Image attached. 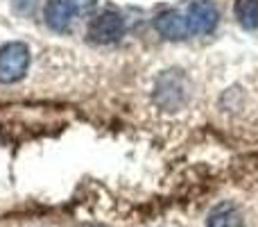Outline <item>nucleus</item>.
Returning a JSON list of instances; mask_svg holds the SVG:
<instances>
[{"label":"nucleus","instance_id":"obj_1","mask_svg":"<svg viewBox=\"0 0 258 227\" xmlns=\"http://www.w3.org/2000/svg\"><path fill=\"white\" fill-rule=\"evenodd\" d=\"M27 66H30V48L25 43L12 41L0 48V84H14L23 80Z\"/></svg>","mask_w":258,"mask_h":227},{"label":"nucleus","instance_id":"obj_2","mask_svg":"<svg viewBox=\"0 0 258 227\" xmlns=\"http://www.w3.org/2000/svg\"><path fill=\"white\" fill-rule=\"evenodd\" d=\"M154 98L168 112H174V109L181 107L188 98V84H186V77L181 75V71H165L156 80Z\"/></svg>","mask_w":258,"mask_h":227},{"label":"nucleus","instance_id":"obj_3","mask_svg":"<svg viewBox=\"0 0 258 227\" xmlns=\"http://www.w3.org/2000/svg\"><path fill=\"white\" fill-rule=\"evenodd\" d=\"M122 34H125V21L113 9H107L100 16H95L89 25V39L93 43H116L122 39Z\"/></svg>","mask_w":258,"mask_h":227},{"label":"nucleus","instance_id":"obj_4","mask_svg":"<svg viewBox=\"0 0 258 227\" xmlns=\"http://www.w3.org/2000/svg\"><path fill=\"white\" fill-rule=\"evenodd\" d=\"M220 21V14L211 0H192L188 5L186 12V23L190 34H209L215 30Z\"/></svg>","mask_w":258,"mask_h":227},{"label":"nucleus","instance_id":"obj_5","mask_svg":"<svg viewBox=\"0 0 258 227\" xmlns=\"http://www.w3.org/2000/svg\"><path fill=\"white\" fill-rule=\"evenodd\" d=\"M154 27L161 36H165V39H170V41H181L190 34V32H188L186 16H181V14L174 12V9L161 12L159 16L154 18Z\"/></svg>","mask_w":258,"mask_h":227},{"label":"nucleus","instance_id":"obj_6","mask_svg":"<svg viewBox=\"0 0 258 227\" xmlns=\"http://www.w3.org/2000/svg\"><path fill=\"white\" fill-rule=\"evenodd\" d=\"M75 7L71 0H48L43 9V18L48 23V27H52L54 32H63L68 30L73 16H75Z\"/></svg>","mask_w":258,"mask_h":227},{"label":"nucleus","instance_id":"obj_7","mask_svg":"<svg viewBox=\"0 0 258 227\" xmlns=\"http://www.w3.org/2000/svg\"><path fill=\"white\" fill-rule=\"evenodd\" d=\"M242 214L238 211V207L229 205H218L213 211L209 214V220H206V227H242Z\"/></svg>","mask_w":258,"mask_h":227},{"label":"nucleus","instance_id":"obj_8","mask_svg":"<svg viewBox=\"0 0 258 227\" xmlns=\"http://www.w3.org/2000/svg\"><path fill=\"white\" fill-rule=\"evenodd\" d=\"M236 18L245 30L258 27V0H236Z\"/></svg>","mask_w":258,"mask_h":227},{"label":"nucleus","instance_id":"obj_9","mask_svg":"<svg viewBox=\"0 0 258 227\" xmlns=\"http://www.w3.org/2000/svg\"><path fill=\"white\" fill-rule=\"evenodd\" d=\"M71 3H73V7H75L77 14H86L98 5V0H71Z\"/></svg>","mask_w":258,"mask_h":227},{"label":"nucleus","instance_id":"obj_10","mask_svg":"<svg viewBox=\"0 0 258 227\" xmlns=\"http://www.w3.org/2000/svg\"><path fill=\"white\" fill-rule=\"evenodd\" d=\"M82 227H104V225H100V223H84Z\"/></svg>","mask_w":258,"mask_h":227}]
</instances>
